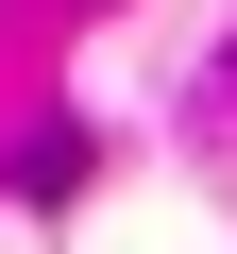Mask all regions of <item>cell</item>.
Instances as JSON below:
<instances>
[]
</instances>
